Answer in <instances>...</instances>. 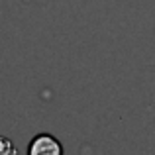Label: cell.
I'll return each mask as SVG.
<instances>
[{"label":"cell","instance_id":"obj_1","mask_svg":"<svg viewBox=\"0 0 155 155\" xmlns=\"http://www.w3.org/2000/svg\"><path fill=\"white\" fill-rule=\"evenodd\" d=\"M28 155H63V145L51 134H38L28 145Z\"/></svg>","mask_w":155,"mask_h":155},{"label":"cell","instance_id":"obj_2","mask_svg":"<svg viewBox=\"0 0 155 155\" xmlns=\"http://www.w3.org/2000/svg\"><path fill=\"white\" fill-rule=\"evenodd\" d=\"M0 155H16V145L10 137L0 136Z\"/></svg>","mask_w":155,"mask_h":155}]
</instances>
